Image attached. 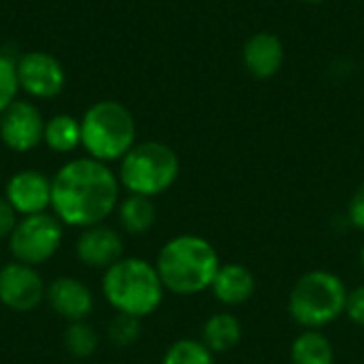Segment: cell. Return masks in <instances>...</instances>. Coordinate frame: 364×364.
I'll return each instance as SVG.
<instances>
[{
	"mask_svg": "<svg viewBox=\"0 0 364 364\" xmlns=\"http://www.w3.org/2000/svg\"><path fill=\"white\" fill-rule=\"evenodd\" d=\"M45 299L49 307L68 322L85 320L94 309V296L85 284L75 277H58L49 284Z\"/></svg>",
	"mask_w": 364,
	"mask_h": 364,
	"instance_id": "4fadbf2b",
	"label": "cell"
},
{
	"mask_svg": "<svg viewBox=\"0 0 364 364\" xmlns=\"http://www.w3.org/2000/svg\"><path fill=\"white\" fill-rule=\"evenodd\" d=\"M209 292L224 307H241L252 301L256 292L254 273L241 262H226L220 267Z\"/></svg>",
	"mask_w": 364,
	"mask_h": 364,
	"instance_id": "9a60e30c",
	"label": "cell"
},
{
	"mask_svg": "<svg viewBox=\"0 0 364 364\" xmlns=\"http://www.w3.org/2000/svg\"><path fill=\"white\" fill-rule=\"evenodd\" d=\"M290 364H335V346L322 331H303L290 343Z\"/></svg>",
	"mask_w": 364,
	"mask_h": 364,
	"instance_id": "e0dca14e",
	"label": "cell"
},
{
	"mask_svg": "<svg viewBox=\"0 0 364 364\" xmlns=\"http://www.w3.org/2000/svg\"><path fill=\"white\" fill-rule=\"evenodd\" d=\"M45 117L32 100H13L0 113V141L15 154H26L43 143Z\"/></svg>",
	"mask_w": 364,
	"mask_h": 364,
	"instance_id": "9c48e42d",
	"label": "cell"
},
{
	"mask_svg": "<svg viewBox=\"0 0 364 364\" xmlns=\"http://www.w3.org/2000/svg\"><path fill=\"white\" fill-rule=\"evenodd\" d=\"M154 264L166 292L196 296L211 288L222 260L209 239L200 235H177L160 247Z\"/></svg>",
	"mask_w": 364,
	"mask_h": 364,
	"instance_id": "7a4b0ae2",
	"label": "cell"
},
{
	"mask_svg": "<svg viewBox=\"0 0 364 364\" xmlns=\"http://www.w3.org/2000/svg\"><path fill=\"white\" fill-rule=\"evenodd\" d=\"M243 64L254 79H271L284 64V43L273 32H256L243 45Z\"/></svg>",
	"mask_w": 364,
	"mask_h": 364,
	"instance_id": "5bb4252c",
	"label": "cell"
},
{
	"mask_svg": "<svg viewBox=\"0 0 364 364\" xmlns=\"http://www.w3.org/2000/svg\"><path fill=\"white\" fill-rule=\"evenodd\" d=\"M346 316L354 326L364 328V284L350 290L348 305H346Z\"/></svg>",
	"mask_w": 364,
	"mask_h": 364,
	"instance_id": "cb8c5ba5",
	"label": "cell"
},
{
	"mask_svg": "<svg viewBox=\"0 0 364 364\" xmlns=\"http://www.w3.org/2000/svg\"><path fill=\"white\" fill-rule=\"evenodd\" d=\"M64 346L66 350L77 356V358H87L96 352L98 348V335L94 326H90L85 320L81 322H70V326L64 333Z\"/></svg>",
	"mask_w": 364,
	"mask_h": 364,
	"instance_id": "44dd1931",
	"label": "cell"
},
{
	"mask_svg": "<svg viewBox=\"0 0 364 364\" xmlns=\"http://www.w3.org/2000/svg\"><path fill=\"white\" fill-rule=\"evenodd\" d=\"M19 92L34 100H49L62 94L66 70L62 62L47 51H26L15 60Z\"/></svg>",
	"mask_w": 364,
	"mask_h": 364,
	"instance_id": "ba28073f",
	"label": "cell"
},
{
	"mask_svg": "<svg viewBox=\"0 0 364 364\" xmlns=\"http://www.w3.org/2000/svg\"><path fill=\"white\" fill-rule=\"evenodd\" d=\"M358 262H360V269H363V273H364V245L360 247V254H358Z\"/></svg>",
	"mask_w": 364,
	"mask_h": 364,
	"instance_id": "4316f807",
	"label": "cell"
},
{
	"mask_svg": "<svg viewBox=\"0 0 364 364\" xmlns=\"http://www.w3.org/2000/svg\"><path fill=\"white\" fill-rule=\"evenodd\" d=\"M119 188L109 164L90 156L68 160L51 177V211L66 226L102 224L119 205Z\"/></svg>",
	"mask_w": 364,
	"mask_h": 364,
	"instance_id": "6da1fadb",
	"label": "cell"
},
{
	"mask_svg": "<svg viewBox=\"0 0 364 364\" xmlns=\"http://www.w3.org/2000/svg\"><path fill=\"white\" fill-rule=\"evenodd\" d=\"M117 218L122 228L128 235H147L156 224V205L154 198L128 194L117 205Z\"/></svg>",
	"mask_w": 364,
	"mask_h": 364,
	"instance_id": "d6986e66",
	"label": "cell"
},
{
	"mask_svg": "<svg viewBox=\"0 0 364 364\" xmlns=\"http://www.w3.org/2000/svg\"><path fill=\"white\" fill-rule=\"evenodd\" d=\"M301 2H307V4H322V2H326V0H301Z\"/></svg>",
	"mask_w": 364,
	"mask_h": 364,
	"instance_id": "83f0119b",
	"label": "cell"
},
{
	"mask_svg": "<svg viewBox=\"0 0 364 364\" xmlns=\"http://www.w3.org/2000/svg\"><path fill=\"white\" fill-rule=\"evenodd\" d=\"M200 341L218 356L232 352L243 341V324L230 311H218L209 316L200 331Z\"/></svg>",
	"mask_w": 364,
	"mask_h": 364,
	"instance_id": "2e32d148",
	"label": "cell"
},
{
	"mask_svg": "<svg viewBox=\"0 0 364 364\" xmlns=\"http://www.w3.org/2000/svg\"><path fill=\"white\" fill-rule=\"evenodd\" d=\"M43 143L55 154H70L81 147V122L70 113H55L45 119Z\"/></svg>",
	"mask_w": 364,
	"mask_h": 364,
	"instance_id": "ac0fdd59",
	"label": "cell"
},
{
	"mask_svg": "<svg viewBox=\"0 0 364 364\" xmlns=\"http://www.w3.org/2000/svg\"><path fill=\"white\" fill-rule=\"evenodd\" d=\"M162 364H215V354L200 339H177L164 352Z\"/></svg>",
	"mask_w": 364,
	"mask_h": 364,
	"instance_id": "ffe728a7",
	"label": "cell"
},
{
	"mask_svg": "<svg viewBox=\"0 0 364 364\" xmlns=\"http://www.w3.org/2000/svg\"><path fill=\"white\" fill-rule=\"evenodd\" d=\"M164 292L156 264L145 258H122L109 267L102 277L107 303L117 314L134 316L139 320L160 309Z\"/></svg>",
	"mask_w": 364,
	"mask_h": 364,
	"instance_id": "3957f363",
	"label": "cell"
},
{
	"mask_svg": "<svg viewBox=\"0 0 364 364\" xmlns=\"http://www.w3.org/2000/svg\"><path fill=\"white\" fill-rule=\"evenodd\" d=\"M79 122L81 147L94 160L105 164L119 162L136 145L134 115L117 100H96L83 111Z\"/></svg>",
	"mask_w": 364,
	"mask_h": 364,
	"instance_id": "5b68a950",
	"label": "cell"
},
{
	"mask_svg": "<svg viewBox=\"0 0 364 364\" xmlns=\"http://www.w3.org/2000/svg\"><path fill=\"white\" fill-rule=\"evenodd\" d=\"M346 218H348V224H350L352 228L364 232V183H360V186L354 190V194H352V198H350V203H348V213H346Z\"/></svg>",
	"mask_w": 364,
	"mask_h": 364,
	"instance_id": "d4e9b609",
	"label": "cell"
},
{
	"mask_svg": "<svg viewBox=\"0 0 364 364\" xmlns=\"http://www.w3.org/2000/svg\"><path fill=\"white\" fill-rule=\"evenodd\" d=\"M47 288L34 267L9 262L0 267V303L11 311L26 314L41 305Z\"/></svg>",
	"mask_w": 364,
	"mask_h": 364,
	"instance_id": "30bf717a",
	"label": "cell"
},
{
	"mask_svg": "<svg viewBox=\"0 0 364 364\" xmlns=\"http://www.w3.org/2000/svg\"><path fill=\"white\" fill-rule=\"evenodd\" d=\"M346 282L326 269L303 273L288 294V316L303 331H322L346 316Z\"/></svg>",
	"mask_w": 364,
	"mask_h": 364,
	"instance_id": "277c9868",
	"label": "cell"
},
{
	"mask_svg": "<svg viewBox=\"0 0 364 364\" xmlns=\"http://www.w3.org/2000/svg\"><path fill=\"white\" fill-rule=\"evenodd\" d=\"M17 94H19V81L15 70V58L0 51V113L13 100H17Z\"/></svg>",
	"mask_w": 364,
	"mask_h": 364,
	"instance_id": "603a6c76",
	"label": "cell"
},
{
	"mask_svg": "<svg viewBox=\"0 0 364 364\" xmlns=\"http://www.w3.org/2000/svg\"><path fill=\"white\" fill-rule=\"evenodd\" d=\"M4 198L13 205L17 215L45 213L51 207V179L34 168H23L9 177Z\"/></svg>",
	"mask_w": 364,
	"mask_h": 364,
	"instance_id": "8fae6325",
	"label": "cell"
},
{
	"mask_svg": "<svg viewBox=\"0 0 364 364\" xmlns=\"http://www.w3.org/2000/svg\"><path fill=\"white\" fill-rule=\"evenodd\" d=\"M109 341L115 348H130L141 339V320L126 314H115L107 328Z\"/></svg>",
	"mask_w": 364,
	"mask_h": 364,
	"instance_id": "7402d4cb",
	"label": "cell"
},
{
	"mask_svg": "<svg viewBox=\"0 0 364 364\" xmlns=\"http://www.w3.org/2000/svg\"><path fill=\"white\" fill-rule=\"evenodd\" d=\"M15 226H17V211L4 196H0V239H9Z\"/></svg>",
	"mask_w": 364,
	"mask_h": 364,
	"instance_id": "484cf974",
	"label": "cell"
},
{
	"mask_svg": "<svg viewBox=\"0 0 364 364\" xmlns=\"http://www.w3.org/2000/svg\"><path fill=\"white\" fill-rule=\"evenodd\" d=\"M181 162L173 147L160 141L136 143L122 160L117 179L128 194L156 198L179 179Z\"/></svg>",
	"mask_w": 364,
	"mask_h": 364,
	"instance_id": "8992f818",
	"label": "cell"
},
{
	"mask_svg": "<svg viewBox=\"0 0 364 364\" xmlns=\"http://www.w3.org/2000/svg\"><path fill=\"white\" fill-rule=\"evenodd\" d=\"M64 224L53 213L26 215L17 222L13 235L9 237V250L15 262L38 267L47 262L62 245Z\"/></svg>",
	"mask_w": 364,
	"mask_h": 364,
	"instance_id": "52a82bcc",
	"label": "cell"
},
{
	"mask_svg": "<svg viewBox=\"0 0 364 364\" xmlns=\"http://www.w3.org/2000/svg\"><path fill=\"white\" fill-rule=\"evenodd\" d=\"M77 258L90 269H109L117 260L124 258V241L122 235L105 224H96L85 228L75 245Z\"/></svg>",
	"mask_w": 364,
	"mask_h": 364,
	"instance_id": "7c38bea8",
	"label": "cell"
}]
</instances>
